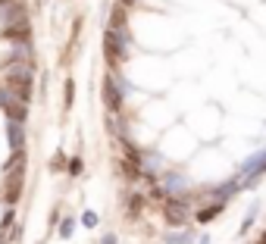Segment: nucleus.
Here are the masks:
<instances>
[{"mask_svg": "<svg viewBox=\"0 0 266 244\" xmlns=\"http://www.w3.org/2000/svg\"><path fill=\"white\" fill-rule=\"evenodd\" d=\"M4 81H7V91L16 94L19 100H31V91H34V72L28 63L22 60H10L7 69H4Z\"/></svg>", "mask_w": 266, "mask_h": 244, "instance_id": "1", "label": "nucleus"}, {"mask_svg": "<svg viewBox=\"0 0 266 244\" xmlns=\"http://www.w3.org/2000/svg\"><path fill=\"white\" fill-rule=\"evenodd\" d=\"M0 110L7 113V119H10V122H25V119H28V103H25V100H19L16 94H10L7 88L0 91Z\"/></svg>", "mask_w": 266, "mask_h": 244, "instance_id": "2", "label": "nucleus"}, {"mask_svg": "<svg viewBox=\"0 0 266 244\" xmlns=\"http://www.w3.org/2000/svg\"><path fill=\"white\" fill-rule=\"evenodd\" d=\"M263 172H266V150H260V153H254V156H247V160L241 163L238 182H241V185H254Z\"/></svg>", "mask_w": 266, "mask_h": 244, "instance_id": "3", "label": "nucleus"}, {"mask_svg": "<svg viewBox=\"0 0 266 244\" xmlns=\"http://www.w3.org/2000/svg\"><path fill=\"white\" fill-rule=\"evenodd\" d=\"M22 19H28L22 0H10V4L0 7V28H4V25H13V22H22Z\"/></svg>", "mask_w": 266, "mask_h": 244, "instance_id": "4", "label": "nucleus"}, {"mask_svg": "<svg viewBox=\"0 0 266 244\" xmlns=\"http://www.w3.org/2000/svg\"><path fill=\"white\" fill-rule=\"evenodd\" d=\"M103 100H107V110L113 113V116H119V100H122V91H119V85L113 81V72L107 75V81H103Z\"/></svg>", "mask_w": 266, "mask_h": 244, "instance_id": "5", "label": "nucleus"}, {"mask_svg": "<svg viewBox=\"0 0 266 244\" xmlns=\"http://www.w3.org/2000/svg\"><path fill=\"white\" fill-rule=\"evenodd\" d=\"M0 34L10 38V41H28L31 25H28V19H22V22H13V25H4V28H0Z\"/></svg>", "mask_w": 266, "mask_h": 244, "instance_id": "6", "label": "nucleus"}, {"mask_svg": "<svg viewBox=\"0 0 266 244\" xmlns=\"http://www.w3.org/2000/svg\"><path fill=\"white\" fill-rule=\"evenodd\" d=\"M185 216H188L185 200H169V203H166V222H169V225H182Z\"/></svg>", "mask_w": 266, "mask_h": 244, "instance_id": "7", "label": "nucleus"}, {"mask_svg": "<svg viewBox=\"0 0 266 244\" xmlns=\"http://www.w3.org/2000/svg\"><path fill=\"white\" fill-rule=\"evenodd\" d=\"M7 135H10L13 150H22V144H25V129H22V122H7Z\"/></svg>", "mask_w": 266, "mask_h": 244, "instance_id": "8", "label": "nucleus"}, {"mask_svg": "<svg viewBox=\"0 0 266 244\" xmlns=\"http://www.w3.org/2000/svg\"><path fill=\"white\" fill-rule=\"evenodd\" d=\"M222 210H225V203H222V200H213L210 207H201V210H198V222H210V219H216Z\"/></svg>", "mask_w": 266, "mask_h": 244, "instance_id": "9", "label": "nucleus"}, {"mask_svg": "<svg viewBox=\"0 0 266 244\" xmlns=\"http://www.w3.org/2000/svg\"><path fill=\"white\" fill-rule=\"evenodd\" d=\"M166 188H169L172 194H179V191L185 188V176H175V172H169V176H166Z\"/></svg>", "mask_w": 266, "mask_h": 244, "instance_id": "10", "label": "nucleus"}, {"mask_svg": "<svg viewBox=\"0 0 266 244\" xmlns=\"http://www.w3.org/2000/svg\"><path fill=\"white\" fill-rule=\"evenodd\" d=\"M141 166H144V172L150 176V172H157L160 169V156L154 153V156H141Z\"/></svg>", "mask_w": 266, "mask_h": 244, "instance_id": "11", "label": "nucleus"}, {"mask_svg": "<svg viewBox=\"0 0 266 244\" xmlns=\"http://www.w3.org/2000/svg\"><path fill=\"white\" fill-rule=\"evenodd\" d=\"M82 222H85L88 229H94V225H97V213H94V210H85V213H82Z\"/></svg>", "mask_w": 266, "mask_h": 244, "instance_id": "12", "label": "nucleus"}, {"mask_svg": "<svg viewBox=\"0 0 266 244\" xmlns=\"http://www.w3.org/2000/svg\"><path fill=\"white\" fill-rule=\"evenodd\" d=\"M82 169H85V166H82V160H79V156H72V160H69V172H72V176H82Z\"/></svg>", "mask_w": 266, "mask_h": 244, "instance_id": "13", "label": "nucleus"}, {"mask_svg": "<svg viewBox=\"0 0 266 244\" xmlns=\"http://www.w3.org/2000/svg\"><path fill=\"white\" fill-rule=\"evenodd\" d=\"M138 210H141V197H138V194H132V197H129V213H132V216H138Z\"/></svg>", "mask_w": 266, "mask_h": 244, "instance_id": "14", "label": "nucleus"}, {"mask_svg": "<svg viewBox=\"0 0 266 244\" xmlns=\"http://www.w3.org/2000/svg\"><path fill=\"white\" fill-rule=\"evenodd\" d=\"M60 235H63V238L72 235V219H63V222H60Z\"/></svg>", "mask_w": 266, "mask_h": 244, "instance_id": "15", "label": "nucleus"}, {"mask_svg": "<svg viewBox=\"0 0 266 244\" xmlns=\"http://www.w3.org/2000/svg\"><path fill=\"white\" fill-rule=\"evenodd\" d=\"M72 103V81H66V107Z\"/></svg>", "mask_w": 266, "mask_h": 244, "instance_id": "16", "label": "nucleus"}, {"mask_svg": "<svg viewBox=\"0 0 266 244\" xmlns=\"http://www.w3.org/2000/svg\"><path fill=\"white\" fill-rule=\"evenodd\" d=\"M13 216H16V213H13V210H7V216H4V225H0V229H7V225L13 222Z\"/></svg>", "mask_w": 266, "mask_h": 244, "instance_id": "17", "label": "nucleus"}, {"mask_svg": "<svg viewBox=\"0 0 266 244\" xmlns=\"http://www.w3.org/2000/svg\"><path fill=\"white\" fill-rule=\"evenodd\" d=\"M100 241H103V244H119V241H116V235H103Z\"/></svg>", "mask_w": 266, "mask_h": 244, "instance_id": "18", "label": "nucleus"}, {"mask_svg": "<svg viewBox=\"0 0 266 244\" xmlns=\"http://www.w3.org/2000/svg\"><path fill=\"white\" fill-rule=\"evenodd\" d=\"M119 4H122V7H132V4H135V0H119Z\"/></svg>", "mask_w": 266, "mask_h": 244, "instance_id": "19", "label": "nucleus"}, {"mask_svg": "<svg viewBox=\"0 0 266 244\" xmlns=\"http://www.w3.org/2000/svg\"><path fill=\"white\" fill-rule=\"evenodd\" d=\"M207 241H210V238H201V244H207Z\"/></svg>", "mask_w": 266, "mask_h": 244, "instance_id": "20", "label": "nucleus"}, {"mask_svg": "<svg viewBox=\"0 0 266 244\" xmlns=\"http://www.w3.org/2000/svg\"><path fill=\"white\" fill-rule=\"evenodd\" d=\"M260 244H266V235H263V238H260Z\"/></svg>", "mask_w": 266, "mask_h": 244, "instance_id": "21", "label": "nucleus"}, {"mask_svg": "<svg viewBox=\"0 0 266 244\" xmlns=\"http://www.w3.org/2000/svg\"><path fill=\"white\" fill-rule=\"evenodd\" d=\"M4 4H10V0H0V7H4Z\"/></svg>", "mask_w": 266, "mask_h": 244, "instance_id": "22", "label": "nucleus"}]
</instances>
